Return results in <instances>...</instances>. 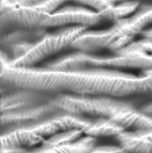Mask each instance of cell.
<instances>
[{
	"label": "cell",
	"instance_id": "1",
	"mask_svg": "<svg viewBox=\"0 0 152 153\" xmlns=\"http://www.w3.org/2000/svg\"><path fill=\"white\" fill-rule=\"evenodd\" d=\"M93 119L61 111L35 122L2 128L1 148H31L61 132L72 129L83 132Z\"/></svg>",
	"mask_w": 152,
	"mask_h": 153
},
{
	"label": "cell",
	"instance_id": "2",
	"mask_svg": "<svg viewBox=\"0 0 152 153\" xmlns=\"http://www.w3.org/2000/svg\"><path fill=\"white\" fill-rule=\"evenodd\" d=\"M52 102L61 110L82 117L112 119L125 105L118 98L93 94H59Z\"/></svg>",
	"mask_w": 152,
	"mask_h": 153
},
{
	"label": "cell",
	"instance_id": "3",
	"mask_svg": "<svg viewBox=\"0 0 152 153\" xmlns=\"http://www.w3.org/2000/svg\"><path fill=\"white\" fill-rule=\"evenodd\" d=\"M88 28L81 25H73L54 32H46L34 42L21 57L10 62L2 60L14 67H33L51 56L70 46L76 38Z\"/></svg>",
	"mask_w": 152,
	"mask_h": 153
},
{
	"label": "cell",
	"instance_id": "4",
	"mask_svg": "<svg viewBox=\"0 0 152 153\" xmlns=\"http://www.w3.org/2000/svg\"><path fill=\"white\" fill-rule=\"evenodd\" d=\"M128 18L118 20L109 28L97 30L87 29L80 33L70 47L77 50L94 53L107 50L115 52L126 47L135 37L129 32Z\"/></svg>",
	"mask_w": 152,
	"mask_h": 153
},
{
	"label": "cell",
	"instance_id": "5",
	"mask_svg": "<svg viewBox=\"0 0 152 153\" xmlns=\"http://www.w3.org/2000/svg\"><path fill=\"white\" fill-rule=\"evenodd\" d=\"M56 94L45 91L1 86L0 112H10L52 101Z\"/></svg>",
	"mask_w": 152,
	"mask_h": 153
},
{
	"label": "cell",
	"instance_id": "6",
	"mask_svg": "<svg viewBox=\"0 0 152 153\" xmlns=\"http://www.w3.org/2000/svg\"><path fill=\"white\" fill-rule=\"evenodd\" d=\"M49 13L35 7L9 8L0 12L1 32L14 29L45 28L44 23Z\"/></svg>",
	"mask_w": 152,
	"mask_h": 153
},
{
	"label": "cell",
	"instance_id": "7",
	"mask_svg": "<svg viewBox=\"0 0 152 153\" xmlns=\"http://www.w3.org/2000/svg\"><path fill=\"white\" fill-rule=\"evenodd\" d=\"M104 21L100 13L84 6H67L49 13L43 24L45 28L70 24L89 27Z\"/></svg>",
	"mask_w": 152,
	"mask_h": 153
},
{
	"label": "cell",
	"instance_id": "8",
	"mask_svg": "<svg viewBox=\"0 0 152 153\" xmlns=\"http://www.w3.org/2000/svg\"><path fill=\"white\" fill-rule=\"evenodd\" d=\"M52 101L10 112L1 113V128L21 126L41 120L61 111Z\"/></svg>",
	"mask_w": 152,
	"mask_h": 153
},
{
	"label": "cell",
	"instance_id": "9",
	"mask_svg": "<svg viewBox=\"0 0 152 153\" xmlns=\"http://www.w3.org/2000/svg\"><path fill=\"white\" fill-rule=\"evenodd\" d=\"M96 145V137L87 135L62 145L54 144L47 138L39 147L1 148L0 153H89Z\"/></svg>",
	"mask_w": 152,
	"mask_h": 153
},
{
	"label": "cell",
	"instance_id": "10",
	"mask_svg": "<svg viewBox=\"0 0 152 153\" xmlns=\"http://www.w3.org/2000/svg\"><path fill=\"white\" fill-rule=\"evenodd\" d=\"M46 28H18L1 32L0 44L4 48L24 42H34L46 33Z\"/></svg>",
	"mask_w": 152,
	"mask_h": 153
},
{
	"label": "cell",
	"instance_id": "11",
	"mask_svg": "<svg viewBox=\"0 0 152 153\" xmlns=\"http://www.w3.org/2000/svg\"><path fill=\"white\" fill-rule=\"evenodd\" d=\"M126 131L122 127L111 119L93 117L91 123L83 130L86 135L93 137H117Z\"/></svg>",
	"mask_w": 152,
	"mask_h": 153
},
{
	"label": "cell",
	"instance_id": "12",
	"mask_svg": "<svg viewBox=\"0 0 152 153\" xmlns=\"http://www.w3.org/2000/svg\"><path fill=\"white\" fill-rule=\"evenodd\" d=\"M140 7L138 1H124L110 5L100 13L104 21L113 22L118 20L128 18L130 14L135 13Z\"/></svg>",
	"mask_w": 152,
	"mask_h": 153
},
{
	"label": "cell",
	"instance_id": "13",
	"mask_svg": "<svg viewBox=\"0 0 152 153\" xmlns=\"http://www.w3.org/2000/svg\"><path fill=\"white\" fill-rule=\"evenodd\" d=\"M71 2L89 6L98 12L104 10L111 5L106 0H46L35 7L45 12L51 13L62 4Z\"/></svg>",
	"mask_w": 152,
	"mask_h": 153
},
{
	"label": "cell",
	"instance_id": "14",
	"mask_svg": "<svg viewBox=\"0 0 152 153\" xmlns=\"http://www.w3.org/2000/svg\"><path fill=\"white\" fill-rule=\"evenodd\" d=\"M151 25H152V5H145L139 8L132 17L128 18V30L129 33L135 37Z\"/></svg>",
	"mask_w": 152,
	"mask_h": 153
},
{
	"label": "cell",
	"instance_id": "15",
	"mask_svg": "<svg viewBox=\"0 0 152 153\" xmlns=\"http://www.w3.org/2000/svg\"><path fill=\"white\" fill-rule=\"evenodd\" d=\"M46 0H1L0 12L12 7H36Z\"/></svg>",
	"mask_w": 152,
	"mask_h": 153
},
{
	"label": "cell",
	"instance_id": "16",
	"mask_svg": "<svg viewBox=\"0 0 152 153\" xmlns=\"http://www.w3.org/2000/svg\"><path fill=\"white\" fill-rule=\"evenodd\" d=\"M122 146H95L89 153H118L124 151Z\"/></svg>",
	"mask_w": 152,
	"mask_h": 153
},
{
	"label": "cell",
	"instance_id": "17",
	"mask_svg": "<svg viewBox=\"0 0 152 153\" xmlns=\"http://www.w3.org/2000/svg\"><path fill=\"white\" fill-rule=\"evenodd\" d=\"M139 35L141 36L142 38L149 39L152 41V27L145 28L140 32Z\"/></svg>",
	"mask_w": 152,
	"mask_h": 153
},
{
	"label": "cell",
	"instance_id": "18",
	"mask_svg": "<svg viewBox=\"0 0 152 153\" xmlns=\"http://www.w3.org/2000/svg\"><path fill=\"white\" fill-rule=\"evenodd\" d=\"M134 132L138 135L152 142V130L146 132Z\"/></svg>",
	"mask_w": 152,
	"mask_h": 153
},
{
	"label": "cell",
	"instance_id": "19",
	"mask_svg": "<svg viewBox=\"0 0 152 153\" xmlns=\"http://www.w3.org/2000/svg\"><path fill=\"white\" fill-rule=\"evenodd\" d=\"M138 1V0H106L109 5H112V4H115L117 3L124 1Z\"/></svg>",
	"mask_w": 152,
	"mask_h": 153
},
{
	"label": "cell",
	"instance_id": "20",
	"mask_svg": "<svg viewBox=\"0 0 152 153\" xmlns=\"http://www.w3.org/2000/svg\"><path fill=\"white\" fill-rule=\"evenodd\" d=\"M118 153H130L129 152H127L126 151V150H124V151H123V152H120Z\"/></svg>",
	"mask_w": 152,
	"mask_h": 153
}]
</instances>
